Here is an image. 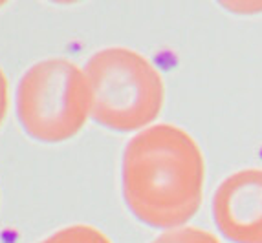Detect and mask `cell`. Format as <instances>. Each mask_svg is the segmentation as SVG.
I'll return each mask as SVG.
<instances>
[{
	"instance_id": "5",
	"label": "cell",
	"mask_w": 262,
	"mask_h": 243,
	"mask_svg": "<svg viewBox=\"0 0 262 243\" xmlns=\"http://www.w3.org/2000/svg\"><path fill=\"white\" fill-rule=\"evenodd\" d=\"M39 243H112V241L106 238L105 232H101L96 227L77 223V225H68L55 230L48 238H44Z\"/></svg>"
},
{
	"instance_id": "4",
	"label": "cell",
	"mask_w": 262,
	"mask_h": 243,
	"mask_svg": "<svg viewBox=\"0 0 262 243\" xmlns=\"http://www.w3.org/2000/svg\"><path fill=\"white\" fill-rule=\"evenodd\" d=\"M213 220L233 243H262V168L227 176L213 196Z\"/></svg>"
},
{
	"instance_id": "8",
	"label": "cell",
	"mask_w": 262,
	"mask_h": 243,
	"mask_svg": "<svg viewBox=\"0 0 262 243\" xmlns=\"http://www.w3.org/2000/svg\"><path fill=\"white\" fill-rule=\"evenodd\" d=\"M231 11H238V13H253V11H262V2H231V4H224Z\"/></svg>"
},
{
	"instance_id": "6",
	"label": "cell",
	"mask_w": 262,
	"mask_h": 243,
	"mask_svg": "<svg viewBox=\"0 0 262 243\" xmlns=\"http://www.w3.org/2000/svg\"><path fill=\"white\" fill-rule=\"evenodd\" d=\"M152 243H220L216 236L196 227H176L165 230Z\"/></svg>"
},
{
	"instance_id": "7",
	"label": "cell",
	"mask_w": 262,
	"mask_h": 243,
	"mask_svg": "<svg viewBox=\"0 0 262 243\" xmlns=\"http://www.w3.org/2000/svg\"><path fill=\"white\" fill-rule=\"evenodd\" d=\"M8 104H9L8 79H6L4 71L0 68V126H2V123L6 119V113H8Z\"/></svg>"
},
{
	"instance_id": "2",
	"label": "cell",
	"mask_w": 262,
	"mask_h": 243,
	"mask_svg": "<svg viewBox=\"0 0 262 243\" xmlns=\"http://www.w3.org/2000/svg\"><path fill=\"white\" fill-rule=\"evenodd\" d=\"M90 117L114 132L149 128L165 103V84L156 66L134 50L112 46L88 59Z\"/></svg>"
},
{
	"instance_id": "1",
	"label": "cell",
	"mask_w": 262,
	"mask_h": 243,
	"mask_svg": "<svg viewBox=\"0 0 262 243\" xmlns=\"http://www.w3.org/2000/svg\"><path fill=\"white\" fill-rule=\"evenodd\" d=\"M204 181V154L180 126H149L138 132L123 152L125 203L152 229L184 227L200 208Z\"/></svg>"
},
{
	"instance_id": "3",
	"label": "cell",
	"mask_w": 262,
	"mask_h": 243,
	"mask_svg": "<svg viewBox=\"0 0 262 243\" xmlns=\"http://www.w3.org/2000/svg\"><path fill=\"white\" fill-rule=\"evenodd\" d=\"M22 130L40 143H62L81 132L90 117V88L84 71L62 57L35 62L15 91Z\"/></svg>"
}]
</instances>
